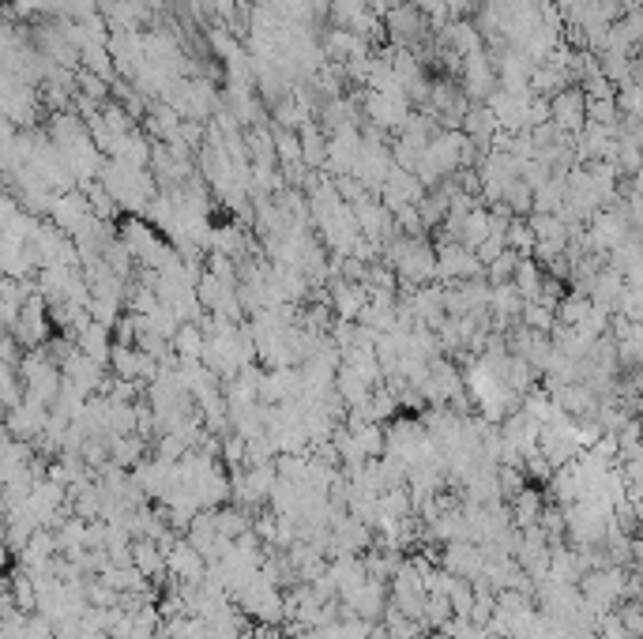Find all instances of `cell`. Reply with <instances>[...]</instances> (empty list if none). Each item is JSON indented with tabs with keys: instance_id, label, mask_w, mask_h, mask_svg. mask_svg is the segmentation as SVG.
Here are the masks:
<instances>
[{
	"instance_id": "11",
	"label": "cell",
	"mask_w": 643,
	"mask_h": 639,
	"mask_svg": "<svg viewBox=\"0 0 643 639\" xmlns=\"http://www.w3.org/2000/svg\"><path fill=\"white\" fill-rule=\"evenodd\" d=\"M170 350H177V361H200V354H204V331H200V324H181V328L173 331Z\"/></svg>"
},
{
	"instance_id": "6",
	"label": "cell",
	"mask_w": 643,
	"mask_h": 639,
	"mask_svg": "<svg viewBox=\"0 0 643 639\" xmlns=\"http://www.w3.org/2000/svg\"><path fill=\"white\" fill-rule=\"evenodd\" d=\"M497 91V68H493V57L489 53H467L463 57V98H474L482 102L489 94Z\"/></svg>"
},
{
	"instance_id": "5",
	"label": "cell",
	"mask_w": 643,
	"mask_h": 639,
	"mask_svg": "<svg viewBox=\"0 0 643 639\" xmlns=\"http://www.w3.org/2000/svg\"><path fill=\"white\" fill-rule=\"evenodd\" d=\"M437 279L440 282H467V279H482V264L474 260L471 249H463L459 241H440L437 249Z\"/></svg>"
},
{
	"instance_id": "1",
	"label": "cell",
	"mask_w": 643,
	"mask_h": 639,
	"mask_svg": "<svg viewBox=\"0 0 643 639\" xmlns=\"http://www.w3.org/2000/svg\"><path fill=\"white\" fill-rule=\"evenodd\" d=\"M16 376H19V384H23V399L53 406L57 391H61V365L49 358L46 346L27 350V358L16 365Z\"/></svg>"
},
{
	"instance_id": "4",
	"label": "cell",
	"mask_w": 643,
	"mask_h": 639,
	"mask_svg": "<svg viewBox=\"0 0 643 639\" xmlns=\"http://www.w3.org/2000/svg\"><path fill=\"white\" fill-rule=\"evenodd\" d=\"M549 125L557 128L561 136H576L587 125V98L580 87H565V91L553 94L549 102Z\"/></svg>"
},
{
	"instance_id": "7",
	"label": "cell",
	"mask_w": 643,
	"mask_h": 639,
	"mask_svg": "<svg viewBox=\"0 0 643 639\" xmlns=\"http://www.w3.org/2000/svg\"><path fill=\"white\" fill-rule=\"evenodd\" d=\"M46 421H49V406L34 403V399H19V403L8 410L4 425H8V433L16 440H38L46 433Z\"/></svg>"
},
{
	"instance_id": "12",
	"label": "cell",
	"mask_w": 643,
	"mask_h": 639,
	"mask_svg": "<svg viewBox=\"0 0 643 639\" xmlns=\"http://www.w3.org/2000/svg\"><path fill=\"white\" fill-rule=\"evenodd\" d=\"M504 249L516 252L519 260H531L534 234H531V226H527V219H512L508 226H504Z\"/></svg>"
},
{
	"instance_id": "14",
	"label": "cell",
	"mask_w": 643,
	"mask_h": 639,
	"mask_svg": "<svg viewBox=\"0 0 643 639\" xmlns=\"http://www.w3.org/2000/svg\"><path fill=\"white\" fill-rule=\"evenodd\" d=\"M542 515V500L534 489H519L516 493V504H512V519H516L519 527H534V519Z\"/></svg>"
},
{
	"instance_id": "8",
	"label": "cell",
	"mask_w": 643,
	"mask_h": 639,
	"mask_svg": "<svg viewBox=\"0 0 643 639\" xmlns=\"http://www.w3.org/2000/svg\"><path fill=\"white\" fill-rule=\"evenodd\" d=\"M204 568L207 561L200 557V549H192L189 542H173V546L166 549V572H170L177 583L196 587V583L204 579Z\"/></svg>"
},
{
	"instance_id": "13",
	"label": "cell",
	"mask_w": 643,
	"mask_h": 639,
	"mask_svg": "<svg viewBox=\"0 0 643 639\" xmlns=\"http://www.w3.org/2000/svg\"><path fill=\"white\" fill-rule=\"evenodd\" d=\"M444 38L452 42L459 57H467V53H478V49H482V34L474 31L471 23H452V27H444Z\"/></svg>"
},
{
	"instance_id": "15",
	"label": "cell",
	"mask_w": 643,
	"mask_h": 639,
	"mask_svg": "<svg viewBox=\"0 0 643 639\" xmlns=\"http://www.w3.org/2000/svg\"><path fill=\"white\" fill-rule=\"evenodd\" d=\"M275 155H279V158H286V162H290V166H298V162H301L298 136H294V132H279V136H275Z\"/></svg>"
},
{
	"instance_id": "9",
	"label": "cell",
	"mask_w": 643,
	"mask_h": 639,
	"mask_svg": "<svg viewBox=\"0 0 643 639\" xmlns=\"http://www.w3.org/2000/svg\"><path fill=\"white\" fill-rule=\"evenodd\" d=\"M76 350L79 354H87L91 361H110V350H113V328H106V324H98V320H87L83 328L76 331Z\"/></svg>"
},
{
	"instance_id": "3",
	"label": "cell",
	"mask_w": 643,
	"mask_h": 639,
	"mask_svg": "<svg viewBox=\"0 0 643 639\" xmlns=\"http://www.w3.org/2000/svg\"><path fill=\"white\" fill-rule=\"evenodd\" d=\"M91 219H95V215H91V203H87V196H83L79 188L57 192L53 203H49V226H57L64 237H76Z\"/></svg>"
},
{
	"instance_id": "10",
	"label": "cell",
	"mask_w": 643,
	"mask_h": 639,
	"mask_svg": "<svg viewBox=\"0 0 643 639\" xmlns=\"http://www.w3.org/2000/svg\"><path fill=\"white\" fill-rule=\"evenodd\" d=\"M388 31H392L395 42H403V49H407L410 42L425 31V16L414 8V4H407V8H392V12H388Z\"/></svg>"
},
{
	"instance_id": "2",
	"label": "cell",
	"mask_w": 643,
	"mask_h": 639,
	"mask_svg": "<svg viewBox=\"0 0 643 639\" xmlns=\"http://www.w3.org/2000/svg\"><path fill=\"white\" fill-rule=\"evenodd\" d=\"M8 335H12L16 346H23V350H38V346L49 343V309L38 290L27 294V301H23V309H19L16 324H12Z\"/></svg>"
}]
</instances>
